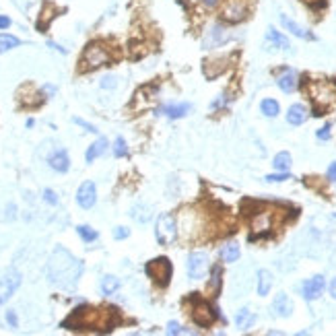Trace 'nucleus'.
<instances>
[{
	"instance_id": "obj_15",
	"label": "nucleus",
	"mask_w": 336,
	"mask_h": 336,
	"mask_svg": "<svg viewBox=\"0 0 336 336\" xmlns=\"http://www.w3.org/2000/svg\"><path fill=\"white\" fill-rule=\"evenodd\" d=\"M270 287H272V274L268 270H260L258 272V295L260 297L268 295Z\"/></svg>"
},
{
	"instance_id": "obj_39",
	"label": "nucleus",
	"mask_w": 336,
	"mask_h": 336,
	"mask_svg": "<svg viewBox=\"0 0 336 336\" xmlns=\"http://www.w3.org/2000/svg\"><path fill=\"white\" fill-rule=\"evenodd\" d=\"M6 322L13 326V328H17V316H15V312H6Z\"/></svg>"
},
{
	"instance_id": "obj_26",
	"label": "nucleus",
	"mask_w": 336,
	"mask_h": 336,
	"mask_svg": "<svg viewBox=\"0 0 336 336\" xmlns=\"http://www.w3.org/2000/svg\"><path fill=\"white\" fill-rule=\"evenodd\" d=\"M132 219L139 221V223H146L151 219V212H149V206H134L132 209Z\"/></svg>"
},
{
	"instance_id": "obj_17",
	"label": "nucleus",
	"mask_w": 336,
	"mask_h": 336,
	"mask_svg": "<svg viewBox=\"0 0 336 336\" xmlns=\"http://www.w3.org/2000/svg\"><path fill=\"white\" fill-rule=\"evenodd\" d=\"M277 83H279V87L285 91V93H293V91L297 89V74L293 72V71H289V72L283 74Z\"/></svg>"
},
{
	"instance_id": "obj_29",
	"label": "nucleus",
	"mask_w": 336,
	"mask_h": 336,
	"mask_svg": "<svg viewBox=\"0 0 336 336\" xmlns=\"http://www.w3.org/2000/svg\"><path fill=\"white\" fill-rule=\"evenodd\" d=\"M126 153H128V149H126V141L122 139V136H118L116 142H114V155H116V157H124Z\"/></svg>"
},
{
	"instance_id": "obj_42",
	"label": "nucleus",
	"mask_w": 336,
	"mask_h": 336,
	"mask_svg": "<svg viewBox=\"0 0 336 336\" xmlns=\"http://www.w3.org/2000/svg\"><path fill=\"white\" fill-rule=\"evenodd\" d=\"M330 295L336 299V279H332V283H330Z\"/></svg>"
},
{
	"instance_id": "obj_1",
	"label": "nucleus",
	"mask_w": 336,
	"mask_h": 336,
	"mask_svg": "<svg viewBox=\"0 0 336 336\" xmlns=\"http://www.w3.org/2000/svg\"><path fill=\"white\" fill-rule=\"evenodd\" d=\"M48 277L60 287H72L81 277V262L72 258L66 249H56L48 264Z\"/></svg>"
},
{
	"instance_id": "obj_5",
	"label": "nucleus",
	"mask_w": 336,
	"mask_h": 336,
	"mask_svg": "<svg viewBox=\"0 0 336 336\" xmlns=\"http://www.w3.org/2000/svg\"><path fill=\"white\" fill-rule=\"evenodd\" d=\"M206 268H209V254L204 252H194L188 256V277L198 281L206 274Z\"/></svg>"
},
{
	"instance_id": "obj_28",
	"label": "nucleus",
	"mask_w": 336,
	"mask_h": 336,
	"mask_svg": "<svg viewBox=\"0 0 336 336\" xmlns=\"http://www.w3.org/2000/svg\"><path fill=\"white\" fill-rule=\"evenodd\" d=\"M19 46V39L13 37V35H6V33H2L0 35V52H6V50H13Z\"/></svg>"
},
{
	"instance_id": "obj_10",
	"label": "nucleus",
	"mask_w": 336,
	"mask_h": 336,
	"mask_svg": "<svg viewBox=\"0 0 336 336\" xmlns=\"http://www.w3.org/2000/svg\"><path fill=\"white\" fill-rule=\"evenodd\" d=\"M97 200V190H95V184L93 182H85L79 192H76V202H79L83 209H91Z\"/></svg>"
},
{
	"instance_id": "obj_6",
	"label": "nucleus",
	"mask_w": 336,
	"mask_h": 336,
	"mask_svg": "<svg viewBox=\"0 0 336 336\" xmlns=\"http://www.w3.org/2000/svg\"><path fill=\"white\" fill-rule=\"evenodd\" d=\"M192 320H194L198 326H202V328H206V326H211L214 320H217V314L212 312V307H211L209 303H206V301L196 299L194 309H192Z\"/></svg>"
},
{
	"instance_id": "obj_30",
	"label": "nucleus",
	"mask_w": 336,
	"mask_h": 336,
	"mask_svg": "<svg viewBox=\"0 0 336 336\" xmlns=\"http://www.w3.org/2000/svg\"><path fill=\"white\" fill-rule=\"evenodd\" d=\"M285 179H291V176L287 171H281V174H270L266 176V182H285Z\"/></svg>"
},
{
	"instance_id": "obj_37",
	"label": "nucleus",
	"mask_w": 336,
	"mask_h": 336,
	"mask_svg": "<svg viewBox=\"0 0 336 336\" xmlns=\"http://www.w3.org/2000/svg\"><path fill=\"white\" fill-rule=\"evenodd\" d=\"M74 122L79 124V126H83V128H87L89 132H97V128H95V126H91V124H87V122H83L81 118H74Z\"/></svg>"
},
{
	"instance_id": "obj_20",
	"label": "nucleus",
	"mask_w": 336,
	"mask_h": 336,
	"mask_svg": "<svg viewBox=\"0 0 336 336\" xmlns=\"http://www.w3.org/2000/svg\"><path fill=\"white\" fill-rule=\"evenodd\" d=\"M106 146H107V141L106 139H99V141H95L91 146H89V151H87V155H85V159H87V163H93L95 161L99 155L106 151Z\"/></svg>"
},
{
	"instance_id": "obj_22",
	"label": "nucleus",
	"mask_w": 336,
	"mask_h": 336,
	"mask_svg": "<svg viewBox=\"0 0 336 336\" xmlns=\"http://www.w3.org/2000/svg\"><path fill=\"white\" fill-rule=\"evenodd\" d=\"M190 109H192L190 103H177V106H167L163 111H165V114H167L169 118H184Z\"/></svg>"
},
{
	"instance_id": "obj_41",
	"label": "nucleus",
	"mask_w": 336,
	"mask_h": 336,
	"mask_svg": "<svg viewBox=\"0 0 336 336\" xmlns=\"http://www.w3.org/2000/svg\"><path fill=\"white\" fill-rule=\"evenodd\" d=\"M202 4H204V6H209V8H214V6L219 4V0H202Z\"/></svg>"
},
{
	"instance_id": "obj_3",
	"label": "nucleus",
	"mask_w": 336,
	"mask_h": 336,
	"mask_svg": "<svg viewBox=\"0 0 336 336\" xmlns=\"http://www.w3.org/2000/svg\"><path fill=\"white\" fill-rule=\"evenodd\" d=\"M146 277L153 279L159 287H167V283L171 279V262L167 258H155L144 266Z\"/></svg>"
},
{
	"instance_id": "obj_12",
	"label": "nucleus",
	"mask_w": 336,
	"mask_h": 336,
	"mask_svg": "<svg viewBox=\"0 0 336 336\" xmlns=\"http://www.w3.org/2000/svg\"><path fill=\"white\" fill-rule=\"evenodd\" d=\"M48 163H50V167H52V169L60 171V174H64V171H68V165H71V161H68V155H66L64 149H58L54 155H50Z\"/></svg>"
},
{
	"instance_id": "obj_25",
	"label": "nucleus",
	"mask_w": 336,
	"mask_h": 336,
	"mask_svg": "<svg viewBox=\"0 0 336 336\" xmlns=\"http://www.w3.org/2000/svg\"><path fill=\"white\" fill-rule=\"evenodd\" d=\"M76 233L83 237V241H87V244H91V241L97 239V231L91 229L89 225H79V227H76Z\"/></svg>"
},
{
	"instance_id": "obj_16",
	"label": "nucleus",
	"mask_w": 336,
	"mask_h": 336,
	"mask_svg": "<svg viewBox=\"0 0 336 336\" xmlns=\"http://www.w3.org/2000/svg\"><path fill=\"white\" fill-rule=\"evenodd\" d=\"M254 322H256V318L252 316V312H249L248 307L239 309V312H237V316H235V324H237V328H241V330H248V328H252V326H254Z\"/></svg>"
},
{
	"instance_id": "obj_40",
	"label": "nucleus",
	"mask_w": 336,
	"mask_h": 336,
	"mask_svg": "<svg viewBox=\"0 0 336 336\" xmlns=\"http://www.w3.org/2000/svg\"><path fill=\"white\" fill-rule=\"evenodd\" d=\"M8 25H11V19H8V17H2V15H0V29H6Z\"/></svg>"
},
{
	"instance_id": "obj_38",
	"label": "nucleus",
	"mask_w": 336,
	"mask_h": 336,
	"mask_svg": "<svg viewBox=\"0 0 336 336\" xmlns=\"http://www.w3.org/2000/svg\"><path fill=\"white\" fill-rule=\"evenodd\" d=\"M328 179L330 182H336V161L330 163V167H328Z\"/></svg>"
},
{
	"instance_id": "obj_35",
	"label": "nucleus",
	"mask_w": 336,
	"mask_h": 336,
	"mask_svg": "<svg viewBox=\"0 0 336 336\" xmlns=\"http://www.w3.org/2000/svg\"><path fill=\"white\" fill-rule=\"evenodd\" d=\"M44 198H46V202H50V204H58V198H56V194L52 192V190H46L44 192Z\"/></svg>"
},
{
	"instance_id": "obj_34",
	"label": "nucleus",
	"mask_w": 336,
	"mask_h": 336,
	"mask_svg": "<svg viewBox=\"0 0 336 336\" xmlns=\"http://www.w3.org/2000/svg\"><path fill=\"white\" fill-rule=\"evenodd\" d=\"M182 332V326H179L177 322H169L167 324V334H179Z\"/></svg>"
},
{
	"instance_id": "obj_9",
	"label": "nucleus",
	"mask_w": 336,
	"mask_h": 336,
	"mask_svg": "<svg viewBox=\"0 0 336 336\" xmlns=\"http://www.w3.org/2000/svg\"><path fill=\"white\" fill-rule=\"evenodd\" d=\"M324 287H326V281H324V277L322 274H316V277H312V279H307L305 283H303V297L307 299V301H312V299H318L324 293Z\"/></svg>"
},
{
	"instance_id": "obj_33",
	"label": "nucleus",
	"mask_w": 336,
	"mask_h": 336,
	"mask_svg": "<svg viewBox=\"0 0 336 336\" xmlns=\"http://www.w3.org/2000/svg\"><path fill=\"white\" fill-rule=\"evenodd\" d=\"M128 235H130V231H128L126 227H116V229H114V237H116V239H124V237H128Z\"/></svg>"
},
{
	"instance_id": "obj_7",
	"label": "nucleus",
	"mask_w": 336,
	"mask_h": 336,
	"mask_svg": "<svg viewBox=\"0 0 336 336\" xmlns=\"http://www.w3.org/2000/svg\"><path fill=\"white\" fill-rule=\"evenodd\" d=\"M19 285H21V274L15 272V270L6 272L4 277L0 279V305L6 303V301L13 297V293L19 289Z\"/></svg>"
},
{
	"instance_id": "obj_27",
	"label": "nucleus",
	"mask_w": 336,
	"mask_h": 336,
	"mask_svg": "<svg viewBox=\"0 0 336 336\" xmlns=\"http://www.w3.org/2000/svg\"><path fill=\"white\" fill-rule=\"evenodd\" d=\"M252 227H254V231H266V229H270V212H264L258 219H254Z\"/></svg>"
},
{
	"instance_id": "obj_36",
	"label": "nucleus",
	"mask_w": 336,
	"mask_h": 336,
	"mask_svg": "<svg viewBox=\"0 0 336 336\" xmlns=\"http://www.w3.org/2000/svg\"><path fill=\"white\" fill-rule=\"evenodd\" d=\"M101 87H109V89H114L116 87V76H106L101 83Z\"/></svg>"
},
{
	"instance_id": "obj_21",
	"label": "nucleus",
	"mask_w": 336,
	"mask_h": 336,
	"mask_svg": "<svg viewBox=\"0 0 336 336\" xmlns=\"http://www.w3.org/2000/svg\"><path fill=\"white\" fill-rule=\"evenodd\" d=\"M266 37H268L270 44H274V48H281V50H289V48H291V46H289V39L283 35V33L274 31L272 27L268 29V33H266Z\"/></svg>"
},
{
	"instance_id": "obj_19",
	"label": "nucleus",
	"mask_w": 336,
	"mask_h": 336,
	"mask_svg": "<svg viewBox=\"0 0 336 336\" xmlns=\"http://www.w3.org/2000/svg\"><path fill=\"white\" fill-rule=\"evenodd\" d=\"M120 289V279H116L114 274H107V277L101 279V293L103 295H114Z\"/></svg>"
},
{
	"instance_id": "obj_11",
	"label": "nucleus",
	"mask_w": 336,
	"mask_h": 336,
	"mask_svg": "<svg viewBox=\"0 0 336 336\" xmlns=\"http://www.w3.org/2000/svg\"><path fill=\"white\" fill-rule=\"evenodd\" d=\"M272 309L277 312V316L281 318H289L293 314V301L289 299L287 293H279L277 297L272 301Z\"/></svg>"
},
{
	"instance_id": "obj_2",
	"label": "nucleus",
	"mask_w": 336,
	"mask_h": 336,
	"mask_svg": "<svg viewBox=\"0 0 336 336\" xmlns=\"http://www.w3.org/2000/svg\"><path fill=\"white\" fill-rule=\"evenodd\" d=\"M155 237L161 246H169L174 244L177 237V225H176V217L171 212H163L159 214L157 225H155Z\"/></svg>"
},
{
	"instance_id": "obj_31",
	"label": "nucleus",
	"mask_w": 336,
	"mask_h": 336,
	"mask_svg": "<svg viewBox=\"0 0 336 336\" xmlns=\"http://www.w3.org/2000/svg\"><path fill=\"white\" fill-rule=\"evenodd\" d=\"M219 287H221V268L214 266L212 268V291H219Z\"/></svg>"
},
{
	"instance_id": "obj_32",
	"label": "nucleus",
	"mask_w": 336,
	"mask_h": 336,
	"mask_svg": "<svg viewBox=\"0 0 336 336\" xmlns=\"http://www.w3.org/2000/svg\"><path fill=\"white\" fill-rule=\"evenodd\" d=\"M318 139H320V141H330V124H326L324 128L318 130Z\"/></svg>"
},
{
	"instance_id": "obj_23",
	"label": "nucleus",
	"mask_w": 336,
	"mask_h": 336,
	"mask_svg": "<svg viewBox=\"0 0 336 336\" xmlns=\"http://www.w3.org/2000/svg\"><path fill=\"white\" fill-rule=\"evenodd\" d=\"M260 109L266 118H277L279 111H281V106H279V101H274V99H264L260 103Z\"/></svg>"
},
{
	"instance_id": "obj_18",
	"label": "nucleus",
	"mask_w": 336,
	"mask_h": 336,
	"mask_svg": "<svg viewBox=\"0 0 336 336\" xmlns=\"http://www.w3.org/2000/svg\"><path fill=\"white\" fill-rule=\"evenodd\" d=\"M221 258H223V262H235L239 258V246L235 244V241L225 244V246H223V249H221Z\"/></svg>"
},
{
	"instance_id": "obj_4",
	"label": "nucleus",
	"mask_w": 336,
	"mask_h": 336,
	"mask_svg": "<svg viewBox=\"0 0 336 336\" xmlns=\"http://www.w3.org/2000/svg\"><path fill=\"white\" fill-rule=\"evenodd\" d=\"M107 52L106 48H101L99 44H91L87 46V50H85V54H83V68H89V71H93V68H99L107 62Z\"/></svg>"
},
{
	"instance_id": "obj_13",
	"label": "nucleus",
	"mask_w": 336,
	"mask_h": 336,
	"mask_svg": "<svg viewBox=\"0 0 336 336\" xmlns=\"http://www.w3.org/2000/svg\"><path fill=\"white\" fill-rule=\"evenodd\" d=\"M281 23H283V27H285L287 31H291L295 37H301V39H314L312 33H307L303 27H301V25H297L295 21H291L287 15H281Z\"/></svg>"
},
{
	"instance_id": "obj_24",
	"label": "nucleus",
	"mask_w": 336,
	"mask_h": 336,
	"mask_svg": "<svg viewBox=\"0 0 336 336\" xmlns=\"http://www.w3.org/2000/svg\"><path fill=\"white\" fill-rule=\"evenodd\" d=\"M291 163H293L291 155H289L287 151H283V153H279L277 157H274L272 165H274V169H277V171H287V169L291 167Z\"/></svg>"
},
{
	"instance_id": "obj_8",
	"label": "nucleus",
	"mask_w": 336,
	"mask_h": 336,
	"mask_svg": "<svg viewBox=\"0 0 336 336\" xmlns=\"http://www.w3.org/2000/svg\"><path fill=\"white\" fill-rule=\"evenodd\" d=\"M246 15H248L246 0H227L225 8H223V19L229 23H239L241 19H246Z\"/></svg>"
},
{
	"instance_id": "obj_14",
	"label": "nucleus",
	"mask_w": 336,
	"mask_h": 336,
	"mask_svg": "<svg viewBox=\"0 0 336 336\" xmlns=\"http://www.w3.org/2000/svg\"><path fill=\"white\" fill-rule=\"evenodd\" d=\"M305 118H307V109L301 106V103H295V106H291L289 111H287V122L291 126H299V124H303L305 122Z\"/></svg>"
}]
</instances>
